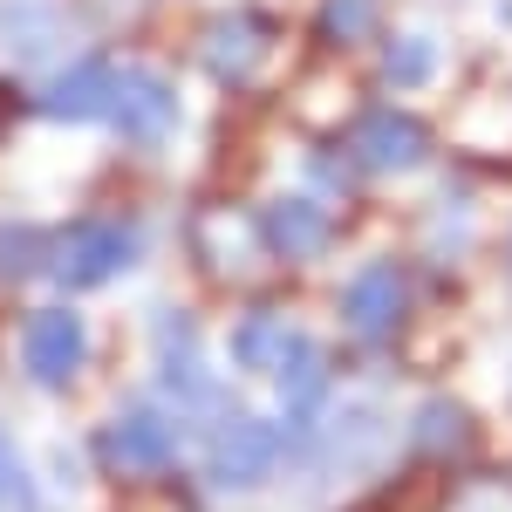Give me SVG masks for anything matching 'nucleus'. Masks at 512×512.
Returning <instances> with one entry per match:
<instances>
[{"mask_svg":"<svg viewBox=\"0 0 512 512\" xmlns=\"http://www.w3.org/2000/svg\"><path fill=\"white\" fill-rule=\"evenodd\" d=\"M137 253H144V233L130 219H76V226H62V233L48 239V260L41 267L62 280L69 294H82V287L117 280Z\"/></svg>","mask_w":512,"mask_h":512,"instance_id":"1","label":"nucleus"},{"mask_svg":"<svg viewBox=\"0 0 512 512\" xmlns=\"http://www.w3.org/2000/svg\"><path fill=\"white\" fill-rule=\"evenodd\" d=\"M21 362L41 390H62L76 383V369L89 362V328H82L76 308H35L28 328H21Z\"/></svg>","mask_w":512,"mask_h":512,"instance_id":"2","label":"nucleus"},{"mask_svg":"<svg viewBox=\"0 0 512 512\" xmlns=\"http://www.w3.org/2000/svg\"><path fill=\"white\" fill-rule=\"evenodd\" d=\"M280 451H287L280 424H267V417H226L212 431L205 472H212V485H260V478H274Z\"/></svg>","mask_w":512,"mask_h":512,"instance_id":"3","label":"nucleus"},{"mask_svg":"<svg viewBox=\"0 0 512 512\" xmlns=\"http://www.w3.org/2000/svg\"><path fill=\"white\" fill-rule=\"evenodd\" d=\"M110 123H117L130 144H164L178 130V89L151 69H117L110 89Z\"/></svg>","mask_w":512,"mask_h":512,"instance_id":"4","label":"nucleus"},{"mask_svg":"<svg viewBox=\"0 0 512 512\" xmlns=\"http://www.w3.org/2000/svg\"><path fill=\"white\" fill-rule=\"evenodd\" d=\"M424 151H431L424 123L410 117V110H396V103L355 117V130H349V158L362 171H410V164H424Z\"/></svg>","mask_w":512,"mask_h":512,"instance_id":"5","label":"nucleus"},{"mask_svg":"<svg viewBox=\"0 0 512 512\" xmlns=\"http://www.w3.org/2000/svg\"><path fill=\"white\" fill-rule=\"evenodd\" d=\"M110 89H117V62L82 55V62L62 69V76H48V89H41V117H55V123H96V117H110Z\"/></svg>","mask_w":512,"mask_h":512,"instance_id":"6","label":"nucleus"},{"mask_svg":"<svg viewBox=\"0 0 512 512\" xmlns=\"http://www.w3.org/2000/svg\"><path fill=\"white\" fill-rule=\"evenodd\" d=\"M103 458L117 472H164L178 458V424L158 417V410H130V417H117L103 431Z\"/></svg>","mask_w":512,"mask_h":512,"instance_id":"7","label":"nucleus"},{"mask_svg":"<svg viewBox=\"0 0 512 512\" xmlns=\"http://www.w3.org/2000/svg\"><path fill=\"white\" fill-rule=\"evenodd\" d=\"M410 308V280L396 274L390 260H376V267H362V274L342 287V315H349L355 335H390L396 321Z\"/></svg>","mask_w":512,"mask_h":512,"instance_id":"8","label":"nucleus"},{"mask_svg":"<svg viewBox=\"0 0 512 512\" xmlns=\"http://www.w3.org/2000/svg\"><path fill=\"white\" fill-rule=\"evenodd\" d=\"M260 239L274 246L280 260H315L335 239V219L315 198H274V205H260Z\"/></svg>","mask_w":512,"mask_h":512,"instance_id":"9","label":"nucleus"},{"mask_svg":"<svg viewBox=\"0 0 512 512\" xmlns=\"http://www.w3.org/2000/svg\"><path fill=\"white\" fill-rule=\"evenodd\" d=\"M260 55H267V21L260 14H219L212 28H205V69L219 82H246L260 69Z\"/></svg>","mask_w":512,"mask_h":512,"instance_id":"10","label":"nucleus"},{"mask_svg":"<svg viewBox=\"0 0 512 512\" xmlns=\"http://www.w3.org/2000/svg\"><path fill=\"white\" fill-rule=\"evenodd\" d=\"M294 342H301V328L287 315H246L233 328V355H239V369H260V376H274L280 362L294 355Z\"/></svg>","mask_w":512,"mask_h":512,"instance_id":"11","label":"nucleus"},{"mask_svg":"<svg viewBox=\"0 0 512 512\" xmlns=\"http://www.w3.org/2000/svg\"><path fill=\"white\" fill-rule=\"evenodd\" d=\"M0 35H7V55H48L55 35H62V14L48 0H7L0 7Z\"/></svg>","mask_w":512,"mask_h":512,"instance_id":"12","label":"nucleus"},{"mask_svg":"<svg viewBox=\"0 0 512 512\" xmlns=\"http://www.w3.org/2000/svg\"><path fill=\"white\" fill-rule=\"evenodd\" d=\"M280 396H287V410H308V403H321V390H328V355H321L315 335H301L294 342V355L274 369Z\"/></svg>","mask_w":512,"mask_h":512,"instance_id":"13","label":"nucleus"},{"mask_svg":"<svg viewBox=\"0 0 512 512\" xmlns=\"http://www.w3.org/2000/svg\"><path fill=\"white\" fill-rule=\"evenodd\" d=\"M431 69H437V48H431L424 35H403L390 55H383V76H390L396 89H417V82H431Z\"/></svg>","mask_w":512,"mask_h":512,"instance_id":"14","label":"nucleus"},{"mask_svg":"<svg viewBox=\"0 0 512 512\" xmlns=\"http://www.w3.org/2000/svg\"><path fill=\"white\" fill-rule=\"evenodd\" d=\"M376 0H321V35L328 41H362L369 28H376Z\"/></svg>","mask_w":512,"mask_h":512,"instance_id":"15","label":"nucleus"},{"mask_svg":"<svg viewBox=\"0 0 512 512\" xmlns=\"http://www.w3.org/2000/svg\"><path fill=\"white\" fill-rule=\"evenodd\" d=\"M48 260V239L28 233V226H0V280H21Z\"/></svg>","mask_w":512,"mask_h":512,"instance_id":"16","label":"nucleus"},{"mask_svg":"<svg viewBox=\"0 0 512 512\" xmlns=\"http://www.w3.org/2000/svg\"><path fill=\"white\" fill-rule=\"evenodd\" d=\"M417 444H424V451H437V444H465V410H458V403H424Z\"/></svg>","mask_w":512,"mask_h":512,"instance_id":"17","label":"nucleus"},{"mask_svg":"<svg viewBox=\"0 0 512 512\" xmlns=\"http://www.w3.org/2000/svg\"><path fill=\"white\" fill-rule=\"evenodd\" d=\"M0 506H21L35 512V485H28V472H21V451L0 437Z\"/></svg>","mask_w":512,"mask_h":512,"instance_id":"18","label":"nucleus"}]
</instances>
